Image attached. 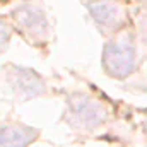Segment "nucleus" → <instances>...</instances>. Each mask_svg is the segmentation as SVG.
Segmentation results:
<instances>
[{"instance_id":"obj_1","label":"nucleus","mask_w":147,"mask_h":147,"mask_svg":"<svg viewBox=\"0 0 147 147\" xmlns=\"http://www.w3.org/2000/svg\"><path fill=\"white\" fill-rule=\"evenodd\" d=\"M17 29L31 43L45 41L48 36V21L45 12L36 5H22L12 12Z\"/></svg>"},{"instance_id":"obj_2","label":"nucleus","mask_w":147,"mask_h":147,"mask_svg":"<svg viewBox=\"0 0 147 147\" xmlns=\"http://www.w3.org/2000/svg\"><path fill=\"white\" fill-rule=\"evenodd\" d=\"M105 67L115 77H125L135 67V48L127 39L113 41L105 50Z\"/></svg>"},{"instance_id":"obj_3","label":"nucleus","mask_w":147,"mask_h":147,"mask_svg":"<svg viewBox=\"0 0 147 147\" xmlns=\"http://www.w3.org/2000/svg\"><path fill=\"white\" fill-rule=\"evenodd\" d=\"M92 17L103 29H116L125 22V10L115 0H98L89 5Z\"/></svg>"},{"instance_id":"obj_4","label":"nucleus","mask_w":147,"mask_h":147,"mask_svg":"<svg viewBox=\"0 0 147 147\" xmlns=\"http://www.w3.org/2000/svg\"><path fill=\"white\" fill-rule=\"evenodd\" d=\"M34 137L36 132L29 127L7 125L0 128V147H28Z\"/></svg>"},{"instance_id":"obj_5","label":"nucleus","mask_w":147,"mask_h":147,"mask_svg":"<svg viewBox=\"0 0 147 147\" xmlns=\"http://www.w3.org/2000/svg\"><path fill=\"white\" fill-rule=\"evenodd\" d=\"M103 111L94 101L86 99L82 103H77L74 108V121L82 128H92L94 125L103 121Z\"/></svg>"},{"instance_id":"obj_6","label":"nucleus","mask_w":147,"mask_h":147,"mask_svg":"<svg viewBox=\"0 0 147 147\" xmlns=\"http://www.w3.org/2000/svg\"><path fill=\"white\" fill-rule=\"evenodd\" d=\"M12 89L17 94H26V96H38L43 92V86L41 80L38 79L34 72L29 70H16L12 75V82H10Z\"/></svg>"},{"instance_id":"obj_7","label":"nucleus","mask_w":147,"mask_h":147,"mask_svg":"<svg viewBox=\"0 0 147 147\" xmlns=\"http://www.w3.org/2000/svg\"><path fill=\"white\" fill-rule=\"evenodd\" d=\"M9 39H10V28L3 21H0V51H3L7 48Z\"/></svg>"}]
</instances>
